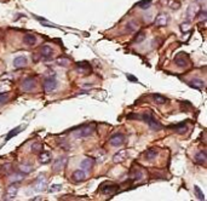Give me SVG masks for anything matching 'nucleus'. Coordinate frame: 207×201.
<instances>
[{"label":"nucleus","mask_w":207,"mask_h":201,"mask_svg":"<svg viewBox=\"0 0 207 201\" xmlns=\"http://www.w3.org/2000/svg\"><path fill=\"white\" fill-rule=\"evenodd\" d=\"M170 129L173 130L178 135H183V133H185L188 131V125H186L185 121H183V123H179V124H176V125L170 126Z\"/></svg>","instance_id":"nucleus-10"},{"label":"nucleus","mask_w":207,"mask_h":201,"mask_svg":"<svg viewBox=\"0 0 207 201\" xmlns=\"http://www.w3.org/2000/svg\"><path fill=\"white\" fill-rule=\"evenodd\" d=\"M127 158V150H125V149H123V150H120V152H118L114 156H113V161L115 162V164H119V162H121V161H124L125 159Z\"/></svg>","instance_id":"nucleus-17"},{"label":"nucleus","mask_w":207,"mask_h":201,"mask_svg":"<svg viewBox=\"0 0 207 201\" xmlns=\"http://www.w3.org/2000/svg\"><path fill=\"white\" fill-rule=\"evenodd\" d=\"M153 99L155 101V103H158V104H165V103H167V101H168L167 97H165L162 94H159V93H154L153 94Z\"/></svg>","instance_id":"nucleus-24"},{"label":"nucleus","mask_w":207,"mask_h":201,"mask_svg":"<svg viewBox=\"0 0 207 201\" xmlns=\"http://www.w3.org/2000/svg\"><path fill=\"white\" fill-rule=\"evenodd\" d=\"M39 161L43 165L49 164L51 161V153L50 152H40L39 153Z\"/></svg>","instance_id":"nucleus-20"},{"label":"nucleus","mask_w":207,"mask_h":201,"mask_svg":"<svg viewBox=\"0 0 207 201\" xmlns=\"http://www.w3.org/2000/svg\"><path fill=\"white\" fill-rule=\"evenodd\" d=\"M156 155H158L156 149L150 148V149H148V150L144 153V159H145V160H148V161H151V160H154V159L156 158Z\"/></svg>","instance_id":"nucleus-22"},{"label":"nucleus","mask_w":207,"mask_h":201,"mask_svg":"<svg viewBox=\"0 0 207 201\" xmlns=\"http://www.w3.org/2000/svg\"><path fill=\"white\" fill-rule=\"evenodd\" d=\"M28 64V59L24 56H17L14 59V67L15 68H23Z\"/></svg>","instance_id":"nucleus-13"},{"label":"nucleus","mask_w":207,"mask_h":201,"mask_svg":"<svg viewBox=\"0 0 207 201\" xmlns=\"http://www.w3.org/2000/svg\"><path fill=\"white\" fill-rule=\"evenodd\" d=\"M168 6H170L171 9H173V10H177V9L180 8V3L177 2V0H171V2L168 3Z\"/></svg>","instance_id":"nucleus-33"},{"label":"nucleus","mask_w":207,"mask_h":201,"mask_svg":"<svg viewBox=\"0 0 207 201\" xmlns=\"http://www.w3.org/2000/svg\"><path fill=\"white\" fill-rule=\"evenodd\" d=\"M127 79H129L130 81H132V82H137V81H138L136 76H133V75H130V74H127Z\"/></svg>","instance_id":"nucleus-38"},{"label":"nucleus","mask_w":207,"mask_h":201,"mask_svg":"<svg viewBox=\"0 0 207 201\" xmlns=\"http://www.w3.org/2000/svg\"><path fill=\"white\" fill-rule=\"evenodd\" d=\"M35 87H37V79L34 76H28L22 82V90H24L27 92L28 91H33Z\"/></svg>","instance_id":"nucleus-3"},{"label":"nucleus","mask_w":207,"mask_h":201,"mask_svg":"<svg viewBox=\"0 0 207 201\" xmlns=\"http://www.w3.org/2000/svg\"><path fill=\"white\" fill-rule=\"evenodd\" d=\"M188 59H189V57L186 56V53L179 52V53L176 56V58H174V63H176L178 67L184 68V67L188 65Z\"/></svg>","instance_id":"nucleus-8"},{"label":"nucleus","mask_w":207,"mask_h":201,"mask_svg":"<svg viewBox=\"0 0 207 201\" xmlns=\"http://www.w3.org/2000/svg\"><path fill=\"white\" fill-rule=\"evenodd\" d=\"M57 64H59V65H62V67H67L68 64H69V61L67 59V58H58L57 59Z\"/></svg>","instance_id":"nucleus-36"},{"label":"nucleus","mask_w":207,"mask_h":201,"mask_svg":"<svg viewBox=\"0 0 207 201\" xmlns=\"http://www.w3.org/2000/svg\"><path fill=\"white\" fill-rule=\"evenodd\" d=\"M52 55H53V50H52V47L50 45H44V46L40 47L39 56H40L41 59L47 61V59H50L52 57Z\"/></svg>","instance_id":"nucleus-4"},{"label":"nucleus","mask_w":207,"mask_h":201,"mask_svg":"<svg viewBox=\"0 0 207 201\" xmlns=\"http://www.w3.org/2000/svg\"><path fill=\"white\" fill-rule=\"evenodd\" d=\"M67 162H68V158H65V156H59V158H57V159L53 161V164H52V170L57 172V171L62 170L63 167H65Z\"/></svg>","instance_id":"nucleus-7"},{"label":"nucleus","mask_w":207,"mask_h":201,"mask_svg":"<svg viewBox=\"0 0 207 201\" xmlns=\"http://www.w3.org/2000/svg\"><path fill=\"white\" fill-rule=\"evenodd\" d=\"M2 172L4 174H10L12 172V165L11 164H5L3 167H2Z\"/></svg>","instance_id":"nucleus-30"},{"label":"nucleus","mask_w":207,"mask_h":201,"mask_svg":"<svg viewBox=\"0 0 207 201\" xmlns=\"http://www.w3.org/2000/svg\"><path fill=\"white\" fill-rule=\"evenodd\" d=\"M17 191H18L17 183H14V184H11V185L8 188L6 194L4 195V197H3V199H5V200H12V199H15V197H16Z\"/></svg>","instance_id":"nucleus-9"},{"label":"nucleus","mask_w":207,"mask_h":201,"mask_svg":"<svg viewBox=\"0 0 207 201\" xmlns=\"http://www.w3.org/2000/svg\"><path fill=\"white\" fill-rule=\"evenodd\" d=\"M22 131V126H18V127H16V129H14V130H11L9 133H8V136H6V141H9V139H11L12 137H15L16 135H18L20 132Z\"/></svg>","instance_id":"nucleus-26"},{"label":"nucleus","mask_w":207,"mask_h":201,"mask_svg":"<svg viewBox=\"0 0 207 201\" xmlns=\"http://www.w3.org/2000/svg\"><path fill=\"white\" fill-rule=\"evenodd\" d=\"M109 142H110V144H112L113 147H120V145H123V144L125 143V136H124L123 133H120V132L114 133V135L110 137Z\"/></svg>","instance_id":"nucleus-6"},{"label":"nucleus","mask_w":207,"mask_h":201,"mask_svg":"<svg viewBox=\"0 0 207 201\" xmlns=\"http://www.w3.org/2000/svg\"><path fill=\"white\" fill-rule=\"evenodd\" d=\"M144 39H145V33L141 30V32H138V33H137V35L135 37L133 43H135V44H141V43H143V41H144Z\"/></svg>","instance_id":"nucleus-25"},{"label":"nucleus","mask_w":207,"mask_h":201,"mask_svg":"<svg viewBox=\"0 0 207 201\" xmlns=\"http://www.w3.org/2000/svg\"><path fill=\"white\" fill-rule=\"evenodd\" d=\"M139 119L143 120L144 123H147V125L149 126V129H151L153 131H159V130L162 129V125L153 116L151 113H144L143 115L139 116Z\"/></svg>","instance_id":"nucleus-1"},{"label":"nucleus","mask_w":207,"mask_h":201,"mask_svg":"<svg viewBox=\"0 0 207 201\" xmlns=\"http://www.w3.org/2000/svg\"><path fill=\"white\" fill-rule=\"evenodd\" d=\"M116 189H118V185H114V184H109L108 187L103 185L102 187V193L103 194H115Z\"/></svg>","instance_id":"nucleus-23"},{"label":"nucleus","mask_w":207,"mask_h":201,"mask_svg":"<svg viewBox=\"0 0 207 201\" xmlns=\"http://www.w3.org/2000/svg\"><path fill=\"white\" fill-rule=\"evenodd\" d=\"M150 5H151V0H143L142 3L138 4V6H139L141 9H148Z\"/></svg>","instance_id":"nucleus-34"},{"label":"nucleus","mask_w":207,"mask_h":201,"mask_svg":"<svg viewBox=\"0 0 207 201\" xmlns=\"http://www.w3.org/2000/svg\"><path fill=\"white\" fill-rule=\"evenodd\" d=\"M194 190H195V194L197 195V197L201 200V201H203L205 200V195H203V193L201 191V189H200V187H197V185H195L194 187Z\"/></svg>","instance_id":"nucleus-32"},{"label":"nucleus","mask_w":207,"mask_h":201,"mask_svg":"<svg viewBox=\"0 0 207 201\" xmlns=\"http://www.w3.org/2000/svg\"><path fill=\"white\" fill-rule=\"evenodd\" d=\"M43 144L41 143H39V142H35V143H33L32 144V152L33 153H40V152H43Z\"/></svg>","instance_id":"nucleus-28"},{"label":"nucleus","mask_w":207,"mask_h":201,"mask_svg":"<svg viewBox=\"0 0 207 201\" xmlns=\"http://www.w3.org/2000/svg\"><path fill=\"white\" fill-rule=\"evenodd\" d=\"M38 184H37V188H35V190H38V191H40V190H43L44 188H45V182H44V176H40L39 178H38Z\"/></svg>","instance_id":"nucleus-29"},{"label":"nucleus","mask_w":207,"mask_h":201,"mask_svg":"<svg viewBox=\"0 0 207 201\" xmlns=\"http://www.w3.org/2000/svg\"><path fill=\"white\" fill-rule=\"evenodd\" d=\"M154 22H155V26H158V27H164V26L167 24L168 17H167L166 14H160V15L156 16V18H155Z\"/></svg>","instance_id":"nucleus-15"},{"label":"nucleus","mask_w":207,"mask_h":201,"mask_svg":"<svg viewBox=\"0 0 207 201\" xmlns=\"http://www.w3.org/2000/svg\"><path fill=\"white\" fill-rule=\"evenodd\" d=\"M206 160H207V155H206V152H205V150H201V152H199V153L195 155V162H196L197 165L203 166V165L206 164Z\"/></svg>","instance_id":"nucleus-16"},{"label":"nucleus","mask_w":207,"mask_h":201,"mask_svg":"<svg viewBox=\"0 0 207 201\" xmlns=\"http://www.w3.org/2000/svg\"><path fill=\"white\" fill-rule=\"evenodd\" d=\"M93 132H94V126L93 125H87V126H84L81 129H78L74 132V137L75 138H85V137L91 136Z\"/></svg>","instance_id":"nucleus-2"},{"label":"nucleus","mask_w":207,"mask_h":201,"mask_svg":"<svg viewBox=\"0 0 207 201\" xmlns=\"http://www.w3.org/2000/svg\"><path fill=\"white\" fill-rule=\"evenodd\" d=\"M23 43H24L26 45H28V46H34V45L37 44V37H35L34 34L28 33V34H26V35L23 37Z\"/></svg>","instance_id":"nucleus-18"},{"label":"nucleus","mask_w":207,"mask_h":201,"mask_svg":"<svg viewBox=\"0 0 207 201\" xmlns=\"http://www.w3.org/2000/svg\"><path fill=\"white\" fill-rule=\"evenodd\" d=\"M61 189H62V185L61 184H53V185H51L49 188V191L50 193H55V191H59Z\"/></svg>","instance_id":"nucleus-35"},{"label":"nucleus","mask_w":207,"mask_h":201,"mask_svg":"<svg viewBox=\"0 0 207 201\" xmlns=\"http://www.w3.org/2000/svg\"><path fill=\"white\" fill-rule=\"evenodd\" d=\"M93 165H94V160H93L92 158H86V159H84V160L80 162V167H81V170L85 171V172H88V171L93 167Z\"/></svg>","instance_id":"nucleus-11"},{"label":"nucleus","mask_w":207,"mask_h":201,"mask_svg":"<svg viewBox=\"0 0 207 201\" xmlns=\"http://www.w3.org/2000/svg\"><path fill=\"white\" fill-rule=\"evenodd\" d=\"M9 99V92H3L0 93V103H4Z\"/></svg>","instance_id":"nucleus-37"},{"label":"nucleus","mask_w":207,"mask_h":201,"mask_svg":"<svg viewBox=\"0 0 207 201\" xmlns=\"http://www.w3.org/2000/svg\"><path fill=\"white\" fill-rule=\"evenodd\" d=\"M196 12H197V5H191V6H189L188 10H186V15H185V17L188 18V21L193 20V18L195 17Z\"/></svg>","instance_id":"nucleus-21"},{"label":"nucleus","mask_w":207,"mask_h":201,"mask_svg":"<svg viewBox=\"0 0 207 201\" xmlns=\"http://www.w3.org/2000/svg\"><path fill=\"white\" fill-rule=\"evenodd\" d=\"M137 29H138V24H137L136 21H130V22H127V24H126V30L135 32V30H137Z\"/></svg>","instance_id":"nucleus-27"},{"label":"nucleus","mask_w":207,"mask_h":201,"mask_svg":"<svg viewBox=\"0 0 207 201\" xmlns=\"http://www.w3.org/2000/svg\"><path fill=\"white\" fill-rule=\"evenodd\" d=\"M57 85H58L57 80H56L55 78H52V76L46 78V79L44 80V88H45L46 92H52L53 90H56Z\"/></svg>","instance_id":"nucleus-5"},{"label":"nucleus","mask_w":207,"mask_h":201,"mask_svg":"<svg viewBox=\"0 0 207 201\" xmlns=\"http://www.w3.org/2000/svg\"><path fill=\"white\" fill-rule=\"evenodd\" d=\"M20 171H21V172H23L24 174H28V173H30V172L33 171V167H32V166H29V165H22V166H21V168H20Z\"/></svg>","instance_id":"nucleus-31"},{"label":"nucleus","mask_w":207,"mask_h":201,"mask_svg":"<svg viewBox=\"0 0 207 201\" xmlns=\"http://www.w3.org/2000/svg\"><path fill=\"white\" fill-rule=\"evenodd\" d=\"M72 179H73V182H75V183L84 182V180L86 179V172L82 171L81 168H80V170H76V171L72 174Z\"/></svg>","instance_id":"nucleus-12"},{"label":"nucleus","mask_w":207,"mask_h":201,"mask_svg":"<svg viewBox=\"0 0 207 201\" xmlns=\"http://www.w3.org/2000/svg\"><path fill=\"white\" fill-rule=\"evenodd\" d=\"M189 86L195 88V90H201L205 87V81L201 79H193L189 81Z\"/></svg>","instance_id":"nucleus-19"},{"label":"nucleus","mask_w":207,"mask_h":201,"mask_svg":"<svg viewBox=\"0 0 207 201\" xmlns=\"http://www.w3.org/2000/svg\"><path fill=\"white\" fill-rule=\"evenodd\" d=\"M76 70H78V73L85 74V73H87V72H90V70H91V65H90V63H88V62L82 61V62L76 63Z\"/></svg>","instance_id":"nucleus-14"}]
</instances>
